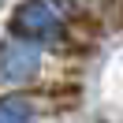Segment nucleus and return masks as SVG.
<instances>
[{
    "label": "nucleus",
    "mask_w": 123,
    "mask_h": 123,
    "mask_svg": "<svg viewBox=\"0 0 123 123\" xmlns=\"http://www.w3.org/2000/svg\"><path fill=\"white\" fill-rule=\"evenodd\" d=\"M37 67H41V49L30 45V37L0 45V82H30Z\"/></svg>",
    "instance_id": "2"
},
{
    "label": "nucleus",
    "mask_w": 123,
    "mask_h": 123,
    "mask_svg": "<svg viewBox=\"0 0 123 123\" xmlns=\"http://www.w3.org/2000/svg\"><path fill=\"white\" fill-rule=\"evenodd\" d=\"M11 34L15 37H30V41H56L63 34V23L52 11V4L26 0V4L15 8V15H11Z\"/></svg>",
    "instance_id": "1"
},
{
    "label": "nucleus",
    "mask_w": 123,
    "mask_h": 123,
    "mask_svg": "<svg viewBox=\"0 0 123 123\" xmlns=\"http://www.w3.org/2000/svg\"><path fill=\"white\" fill-rule=\"evenodd\" d=\"M34 108L26 105L23 97H8V101H0V123H8V119H30Z\"/></svg>",
    "instance_id": "3"
}]
</instances>
